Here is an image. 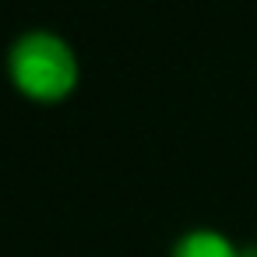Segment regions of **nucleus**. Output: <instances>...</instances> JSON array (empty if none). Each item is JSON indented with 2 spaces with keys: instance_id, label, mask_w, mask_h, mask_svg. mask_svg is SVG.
<instances>
[{
  "instance_id": "nucleus-1",
  "label": "nucleus",
  "mask_w": 257,
  "mask_h": 257,
  "mask_svg": "<svg viewBox=\"0 0 257 257\" xmlns=\"http://www.w3.org/2000/svg\"><path fill=\"white\" fill-rule=\"evenodd\" d=\"M8 71L15 88L32 102H64L81 78L78 57L67 46V39L46 29H32L18 36L8 57Z\"/></svg>"
},
{
  "instance_id": "nucleus-2",
  "label": "nucleus",
  "mask_w": 257,
  "mask_h": 257,
  "mask_svg": "<svg viewBox=\"0 0 257 257\" xmlns=\"http://www.w3.org/2000/svg\"><path fill=\"white\" fill-rule=\"evenodd\" d=\"M169 257H243V250L215 229H190L176 239Z\"/></svg>"
}]
</instances>
